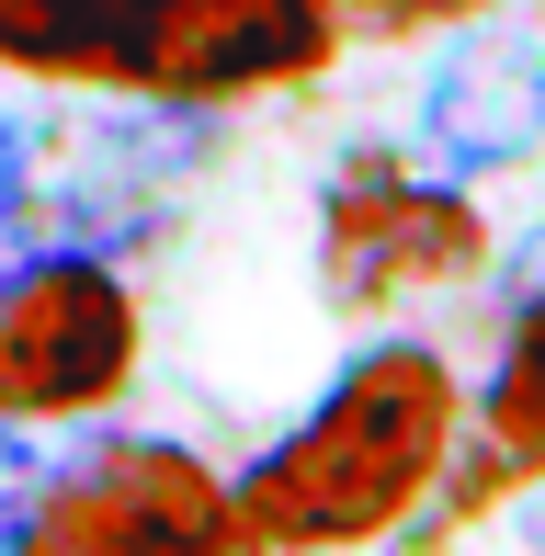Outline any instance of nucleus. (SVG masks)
Wrapping results in <instances>:
<instances>
[{"instance_id":"nucleus-9","label":"nucleus","mask_w":545,"mask_h":556,"mask_svg":"<svg viewBox=\"0 0 545 556\" xmlns=\"http://www.w3.org/2000/svg\"><path fill=\"white\" fill-rule=\"evenodd\" d=\"M23 193V125H0V205Z\"/></svg>"},{"instance_id":"nucleus-5","label":"nucleus","mask_w":545,"mask_h":556,"mask_svg":"<svg viewBox=\"0 0 545 556\" xmlns=\"http://www.w3.org/2000/svg\"><path fill=\"white\" fill-rule=\"evenodd\" d=\"M545 137V58L523 23L478 12L455 23V58L420 91V160L455 170V182H489V170H523Z\"/></svg>"},{"instance_id":"nucleus-4","label":"nucleus","mask_w":545,"mask_h":556,"mask_svg":"<svg viewBox=\"0 0 545 556\" xmlns=\"http://www.w3.org/2000/svg\"><path fill=\"white\" fill-rule=\"evenodd\" d=\"M23 545H46V556L228 545V477L193 443H91L23 489Z\"/></svg>"},{"instance_id":"nucleus-7","label":"nucleus","mask_w":545,"mask_h":556,"mask_svg":"<svg viewBox=\"0 0 545 556\" xmlns=\"http://www.w3.org/2000/svg\"><path fill=\"white\" fill-rule=\"evenodd\" d=\"M534 387H545V318L534 307H511V330H500V364H489V409L466 397V420H489L478 454H500V477L523 489V477H545V420H534Z\"/></svg>"},{"instance_id":"nucleus-2","label":"nucleus","mask_w":545,"mask_h":556,"mask_svg":"<svg viewBox=\"0 0 545 556\" xmlns=\"http://www.w3.org/2000/svg\"><path fill=\"white\" fill-rule=\"evenodd\" d=\"M137 285L91 239H35L0 273V432H68L137 387Z\"/></svg>"},{"instance_id":"nucleus-10","label":"nucleus","mask_w":545,"mask_h":556,"mask_svg":"<svg viewBox=\"0 0 545 556\" xmlns=\"http://www.w3.org/2000/svg\"><path fill=\"white\" fill-rule=\"evenodd\" d=\"M23 545V489H0V556Z\"/></svg>"},{"instance_id":"nucleus-3","label":"nucleus","mask_w":545,"mask_h":556,"mask_svg":"<svg viewBox=\"0 0 545 556\" xmlns=\"http://www.w3.org/2000/svg\"><path fill=\"white\" fill-rule=\"evenodd\" d=\"M489 262V216L455 170H398L386 148L330 170L318 193V295L341 318L409 307V295H443Z\"/></svg>"},{"instance_id":"nucleus-1","label":"nucleus","mask_w":545,"mask_h":556,"mask_svg":"<svg viewBox=\"0 0 545 556\" xmlns=\"http://www.w3.org/2000/svg\"><path fill=\"white\" fill-rule=\"evenodd\" d=\"M455 443H466V375L432 341H364L330 375V397L228 489V545L262 556L386 545L432 511Z\"/></svg>"},{"instance_id":"nucleus-8","label":"nucleus","mask_w":545,"mask_h":556,"mask_svg":"<svg viewBox=\"0 0 545 556\" xmlns=\"http://www.w3.org/2000/svg\"><path fill=\"white\" fill-rule=\"evenodd\" d=\"M341 12V35H455V23H478V12H511V0H330Z\"/></svg>"},{"instance_id":"nucleus-6","label":"nucleus","mask_w":545,"mask_h":556,"mask_svg":"<svg viewBox=\"0 0 545 556\" xmlns=\"http://www.w3.org/2000/svg\"><path fill=\"white\" fill-rule=\"evenodd\" d=\"M182 0H0V68L46 91H126Z\"/></svg>"}]
</instances>
